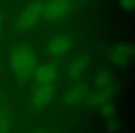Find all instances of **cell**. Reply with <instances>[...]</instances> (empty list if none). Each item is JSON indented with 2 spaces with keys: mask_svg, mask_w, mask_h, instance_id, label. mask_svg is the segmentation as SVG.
<instances>
[{
  "mask_svg": "<svg viewBox=\"0 0 135 133\" xmlns=\"http://www.w3.org/2000/svg\"><path fill=\"white\" fill-rule=\"evenodd\" d=\"M111 82H112V75L108 70L104 68L96 70L94 76V84L95 88H97L98 90L105 89L111 86Z\"/></svg>",
  "mask_w": 135,
  "mask_h": 133,
  "instance_id": "cell-11",
  "label": "cell"
},
{
  "mask_svg": "<svg viewBox=\"0 0 135 133\" xmlns=\"http://www.w3.org/2000/svg\"><path fill=\"white\" fill-rule=\"evenodd\" d=\"M1 27H2V17H1V14H0V30H1Z\"/></svg>",
  "mask_w": 135,
  "mask_h": 133,
  "instance_id": "cell-16",
  "label": "cell"
},
{
  "mask_svg": "<svg viewBox=\"0 0 135 133\" xmlns=\"http://www.w3.org/2000/svg\"><path fill=\"white\" fill-rule=\"evenodd\" d=\"M71 45V39L68 35L56 36L49 43L48 53L53 57H61L69 52Z\"/></svg>",
  "mask_w": 135,
  "mask_h": 133,
  "instance_id": "cell-8",
  "label": "cell"
},
{
  "mask_svg": "<svg viewBox=\"0 0 135 133\" xmlns=\"http://www.w3.org/2000/svg\"><path fill=\"white\" fill-rule=\"evenodd\" d=\"M78 1H84V0H78Z\"/></svg>",
  "mask_w": 135,
  "mask_h": 133,
  "instance_id": "cell-18",
  "label": "cell"
},
{
  "mask_svg": "<svg viewBox=\"0 0 135 133\" xmlns=\"http://www.w3.org/2000/svg\"><path fill=\"white\" fill-rule=\"evenodd\" d=\"M58 76V70L54 64L47 63L36 67L33 78L37 84H54Z\"/></svg>",
  "mask_w": 135,
  "mask_h": 133,
  "instance_id": "cell-5",
  "label": "cell"
},
{
  "mask_svg": "<svg viewBox=\"0 0 135 133\" xmlns=\"http://www.w3.org/2000/svg\"><path fill=\"white\" fill-rule=\"evenodd\" d=\"M119 3L122 9L126 11H132L134 9L135 0H119Z\"/></svg>",
  "mask_w": 135,
  "mask_h": 133,
  "instance_id": "cell-15",
  "label": "cell"
},
{
  "mask_svg": "<svg viewBox=\"0 0 135 133\" xmlns=\"http://www.w3.org/2000/svg\"><path fill=\"white\" fill-rule=\"evenodd\" d=\"M134 54V46L131 43H121L118 45L111 54V62L118 68H125L131 62Z\"/></svg>",
  "mask_w": 135,
  "mask_h": 133,
  "instance_id": "cell-6",
  "label": "cell"
},
{
  "mask_svg": "<svg viewBox=\"0 0 135 133\" xmlns=\"http://www.w3.org/2000/svg\"><path fill=\"white\" fill-rule=\"evenodd\" d=\"M9 62L13 73L21 81L32 78L37 67L35 54L32 47L26 43H21L14 47L10 53Z\"/></svg>",
  "mask_w": 135,
  "mask_h": 133,
  "instance_id": "cell-1",
  "label": "cell"
},
{
  "mask_svg": "<svg viewBox=\"0 0 135 133\" xmlns=\"http://www.w3.org/2000/svg\"><path fill=\"white\" fill-rule=\"evenodd\" d=\"M102 115L104 116V117L105 118H112L116 116V107L113 104L110 103H105L104 105H102V109H101Z\"/></svg>",
  "mask_w": 135,
  "mask_h": 133,
  "instance_id": "cell-13",
  "label": "cell"
},
{
  "mask_svg": "<svg viewBox=\"0 0 135 133\" xmlns=\"http://www.w3.org/2000/svg\"><path fill=\"white\" fill-rule=\"evenodd\" d=\"M32 133H45V132H41V131H36V132H32Z\"/></svg>",
  "mask_w": 135,
  "mask_h": 133,
  "instance_id": "cell-17",
  "label": "cell"
},
{
  "mask_svg": "<svg viewBox=\"0 0 135 133\" xmlns=\"http://www.w3.org/2000/svg\"><path fill=\"white\" fill-rule=\"evenodd\" d=\"M13 116L8 109H0V133H11Z\"/></svg>",
  "mask_w": 135,
  "mask_h": 133,
  "instance_id": "cell-12",
  "label": "cell"
},
{
  "mask_svg": "<svg viewBox=\"0 0 135 133\" xmlns=\"http://www.w3.org/2000/svg\"><path fill=\"white\" fill-rule=\"evenodd\" d=\"M70 10V0H49L45 4L43 16L49 21H57L67 17Z\"/></svg>",
  "mask_w": 135,
  "mask_h": 133,
  "instance_id": "cell-3",
  "label": "cell"
},
{
  "mask_svg": "<svg viewBox=\"0 0 135 133\" xmlns=\"http://www.w3.org/2000/svg\"><path fill=\"white\" fill-rule=\"evenodd\" d=\"M88 95V87L83 83H76L66 91L63 96V103L68 106H74L86 99Z\"/></svg>",
  "mask_w": 135,
  "mask_h": 133,
  "instance_id": "cell-7",
  "label": "cell"
},
{
  "mask_svg": "<svg viewBox=\"0 0 135 133\" xmlns=\"http://www.w3.org/2000/svg\"><path fill=\"white\" fill-rule=\"evenodd\" d=\"M107 130L110 133L116 132V131L119 129V123H118V121L115 117L108 118V119H107Z\"/></svg>",
  "mask_w": 135,
  "mask_h": 133,
  "instance_id": "cell-14",
  "label": "cell"
},
{
  "mask_svg": "<svg viewBox=\"0 0 135 133\" xmlns=\"http://www.w3.org/2000/svg\"><path fill=\"white\" fill-rule=\"evenodd\" d=\"M116 94V89L109 86L105 89L98 90V92L87 96V105L89 106H98L108 103L111 98Z\"/></svg>",
  "mask_w": 135,
  "mask_h": 133,
  "instance_id": "cell-10",
  "label": "cell"
},
{
  "mask_svg": "<svg viewBox=\"0 0 135 133\" xmlns=\"http://www.w3.org/2000/svg\"><path fill=\"white\" fill-rule=\"evenodd\" d=\"M89 65V57L86 56H77L68 66V77L75 81L81 78Z\"/></svg>",
  "mask_w": 135,
  "mask_h": 133,
  "instance_id": "cell-9",
  "label": "cell"
},
{
  "mask_svg": "<svg viewBox=\"0 0 135 133\" xmlns=\"http://www.w3.org/2000/svg\"><path fill=\"white\" fill-rule=\"evenodd\" d=\"M44 8L43 0H34L27 5L18 19V28L22 32L32 28L43 16Z\"/></svg>",
  "mask_w": 135,
  "mask_h": 133,
  "instance_id": "cell-2",
  "label": "cell"
},
{
  "mask_svg": "<svg viewBox=\"0 0 135 133\" xmlns=\"http://www.w3.org/2000/svg\"><path fill=\"white\" fill-rule=\"evenodd\" d=\"M56 88L54 84H37L32 93V105L36 109L47 106L55 97Z\"/></svg>",
  "mask_w": 135,
  "mask_h": 133,
  "instance_id": "cell-4",
  "label": "cell"
}]
</instances>
